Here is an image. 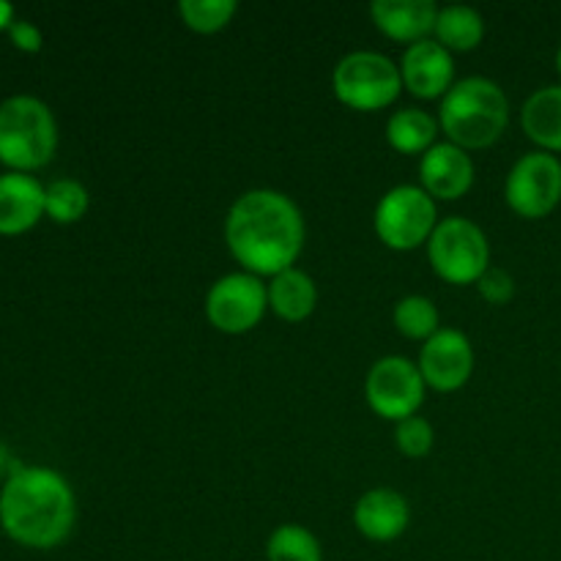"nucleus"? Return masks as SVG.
Wrapping results in <instances>:
<instances>
[{
  "label": "nucleus",
  "mask_w": 561,
  "mask_h": 561,
  "mask_svg": "<svg viewBox=\"0 0 561 561\" xmlns=\"http://www.w3.org/2000/svg\"><path fill=\"white\" fill-rule=\"evenodd\" d=\"M394 444L405 458H425L431 455L433 444H436V431L425 416L414 414L409 420L394 422Z\"/></svg>",
  "instance_id": "25"
},
{
  "label": "nucleus",
  "mask_w": 561,
  "mask_h": 561,
  "mask_svg": "<svg viewBox=\"0 0 561 561\" xmlns=\"http://www.w3.org/2000/svg\"><path fill=\"white\" fill-rule=\"evenodd\" d=\"M334 96L351 110L376 113L389 107L403 91L400 66L383 53L373 49H354L337 60L332 75Z\"/></svg>",
  "instance_id": "5"
},
{
  "label": "nucleus",
  "mask_w": 561,
  "mask_h": 561,
  "mask_svg": "<svg viewBox=\"0 0 561 561\" xmlns=\"http://www.w3.org/2000/svg\"><path fill=\"white\" fill-rule=\"evenodd\" d=\"M394 329L409 340H431L438 332V310L427 296L411 294L400 299L392 310Z\"/></svg>",
  "instance_id": "23"
},
{
  "label": "nucleus",
  "mask_w": 561,
  "mask_h": 561,
  "mask_svg": "<svg viewBox=\"0 0 561 561\" xmlns=\"http://www.w3.org/2000/svg\"><path fill=\"white\" fill-rule=\"evenodd\" d=\"M433 33H436V42L449 53H471L485 38V20L471 5L453 3L438 9L436 31Z\"/></svg>",
  "instance_id": "20"
},
{
  "label": "nucleus",
  "mask_w": 561,
  "mask_h": 561,
  "mask_svg": "<svg viewBox=\"0 0 561 561\" xmlns=\"http://www.w3.org/2000/svg\"><path fill=\"white\" fill-rule=\"evenodd\" d=\"M58 151V121L47 102L14 93L0 102V164L11 173H33Z\"/></svg>",
  "instance_id": "4"
},
{
  "label": "nucleus",
  "mask_w": 561,
  "mask_h": 561,
  "mask_svg": "<svg viewBox=\"0 0 561 561\" xmlns=\"http://www.w3.org/2000/svg\"><path fill=\"white\" fill-rule=\"evenodd\" d=\"M438 131H442L438 121L422 107H403L387 121V142L405 157H414V153L422 157L431 151L438 142Z\"/></svg>",
  "instance_id": "19"
},
{
  "label": "nucleus",
  "mask_w": 561,
  "mask_h": 561,
  "mask_svg": "<svg viewBox=\"0 0 561 561\" xmlns=\"http://www.w3.org/2000/svg\"><path fill=\"white\" fill-rule=\"evenodd\" d=\"M305 217L285 192L250 190L225 217V241L244 272L277 277L294 268L305 250Z\"/></svg>",
  "instance_id": "1"
},
{
  "label": "nucleus",
  "mask_w": 561,
  "mask_h": 561,
  "mask_svg": "<svg viewBox=\"0 0 561 561\" xmlns=\"http://www.w3.org/2000/svg\"><path fill=\"white\" fill-rule=\"evenodd\" d=\"M9 42L14 44L20 53H27V55L42 53V47H44L42 31H38V27L33 25L31 20H14V22H11Z\"/></svg>",
  "instance_id": "27"
},
{
  "label": "nucleus",
  "mask_w": 561,
  "mask_h": 561,
  "mask_svg": "<svg viewBox=\"0 0 561 561\" xmlns=\"http://www.w3.org/2000/svg\"><path fill=\"white\" fill-rule=\"evenodd\" d=\"M520 126L540 151L561 153V85L537 88L520 110Z\"/></svg>",
  "instance_id": "17"
},
{
  "label": "nucleus",
  "mask_w": 561,
  "mask_h": 561,
  "mask_svg": "<svg viewBox=\"0 0 561 561\" xmlns=\"http://www.w3.org/2000/svg\"><path fill=\"white\" fill-rule=\"evenodd\" d=\"M370 16L383 36L411 47L431 38L436 31L438 5L433 0H376L370 5Z\"/></svg>",
  "instance_id": "16"
},
{
  "label": "nucleus",
  "mask_w": 561,
  "mask_h": 561,
  "mask_svg": "<svg viewBox=\"0 0 561 561\" xmlns=\"http://www.w3.org/2000/svg\"><path fill=\"white\" fill-rule=\"evenodd\" d=\"M422 190L433 201H458L474 184V159L455 142H436L420 159Z\"/></svg>",
  "instance_id": "13"
},
{
  "label": "nucleus",
  "mask_w": 561,
  "mask_h": 561,
  "mask_svg": "<svg viewBox=\"0 0 561 561\" xmlns=\"http://www.w3.org/2000/svg\"><path fill=\"white\" fill-rule=\"evenodd\" d=\"M507 206L524 219H542L561 203V162L557 153H524L504 184Z\"/></svg>",
  "instance_id": "10"
},
{
  "label": "nucleus",
  "mask_w": 561,
  "mask_h": 561,
  "mask_svg": "<svg viewBox=\"0 0 561 561\" xmlns=\"http://www.w3.org/2000/svg\"><path fill=\"white\" fill-rule=\"evenodd\" d=\"M477 288H480V296L491 305H507L515 296V279L513 274L504 272V268L491 266L480 279H477Z\"/></svg>",
  "instance_id": "26"
},
{
  "label": "nucleus",
  "mask_w": 561,
  "mask_h": 561,
  "mask_svg": "<svg viewBox=\"0 0 561 561\" xmlns=\"http://www.w3.org/2000/svg\"><path fill=\"white\" fill-rule=\"evenodd\" d=\"M442 222L436 211V201L427 195L422 186L414 184H400L392 186L387 195L378 201L376 217V233L389 250L409 252L416 247L431 241L433 230Z\"/></svg>",
  "instance_id": "7"
},
{
  "label": "nucleus",
  "mask_w": 561,
  "mask_h": 561,
  "mask_svg": "<svg viewBox=\"0 0 561 561\" xmlns=\"http://www.w3.org/2000/svg\"><path fill=\"white\" fill-rule=\"evenodd\" d=\"M239 11L236 0H181L179 14L190 31L203 33H219L222 27L230 25V20Z\"/></svg>",
  "instance_id": "24"
},
{
  "label": "nucleus",
  "mask_w": 561,
  "mask_h": 561,
  "mask_svg": "<svg viewBox=\"0 0 561 561\" xmlns=\"http://www.w3.org/2000/svg\"><path fill=\"white\" fill-rule=\"evenodd\" d=\"M91 195L77 179H55L44 186V217L55 225H75L85 217Z\"/></svg>",
  "instance_id": "21"
},
{
  "label": "nucleus",
  "mask_w": 561,
  "mask_h": 561,
  "mask_svg": "<svg viewBox=\"0 0 561 561\" xmlns=\"http://www.w3.org/2000/svg\"><path fill=\"white\" fill-rule=\"evenodd\" d=\"M22 463H16L14 460V455H11V449L5 447L3 442H0V485H3L5 480H9L11 474H14L16 469H20Z\"/></svg>",
  "instance_id": "28"
},
{
  "label": "nucleus",
  "mask_w": 561,
  "mask_h": 561,
  "mask_svg": "<svg viewBox=\"0 0 561 561\" xmlns=\"http://www.w3.org/2000/svg\"><path fill=\"white\" fill-rule=\"evenodd\" d=\"M422 378L436 392H458L474 373V348L471 340L458 329H438L420 351Z\"/></svg>",
  "instance_id": "11"
},
{
  "label": "nucleus",
  "mask_w": 561,
  "mask_h": 561,
  "mask_svg": "<svg viewBox=\"0 0 561 561\" xmlns=\"http://www.w3.org/2000/svg\"><path fill=\"white\" fill-rule=\"evenodd\" d=\"M268 310V290L261 277L233 272L219 277L206 294V318L217 332L247 334L263 321Z\"/></svg>",
  "instance_id": "8"
},
{
  "label": "nucleus",
  "mask_w": 561,
  "mask_h": 561,
  "mask_svg": "<svg viewBox=\"0 0 561 561\" xmlns=\"http://www.w3.org/2000/svg\"><path fill=\"white\" fill-rule=\"evenodd\" d=\"M44 217V186L31 173H0V236H22Z\"/></svg>",
  "instance_id": "15"
},
{
  "label": "nucleus",
  "mask_w": 561,
  "mask_h": 561,
  "mask_svg": "<svg viewBox=\"0 0 561 561\" xmlns=\"http://www.w3.org/2000/svg\"><path fill=\"white\" fill-rule=\"evenodd\" d=\"M77 524V499L69 480L47 466H20L0 485V529L31 551L64 546Z\"/></svg>",
  "instance_id": "2"
},
{
  "label": "nucleus",
  "mask_w": 561,
  "mask_h": 561,
  "mask_svg": "<svg viewBox=\"0 0 561 561\" xmlns=\"http://www.w3.org/2000/svg\"><path fill=\"white\" fill-rule=\"evenodd\" d=\"M425 378L420 367L405 356H383L370 367L365 378L367 405L381 420H409L425 403Z\"/></svg>",
  "instance_id": "9"
},
{
  "label": "nucleus",
  "mask_w": 561,
  "mask_h": 561,
  "mask_svg": "<svg viewBox=\"0 0 561 561\" xmlns=\"http://www.w3.org/2000/svg\"><path fill=\"white\" fill-rule=\"evenodd\" d=\"M403 88L416 99H444L455 85V60L436 38H425L405 47L400 60Z\"/></svg>",
  "instance_id": "12"
},
{
  "label": "nucleus",
  "mask_w": 561,
  "mask_h": 561,
  "mask_svg": "<svg viewBox=\"0 0 561 561\" xmlns=\"http://www.w3.org/2000/svg\"><path fill=\"white\" fill-rule=\"evenodd\" d=\"M557 69H559V75H561V47L557 49Z\"/></svg>",
  "instance_id": "30"
},
{
  "label": "nucleus",
  "mask_w": 561,
  "mask_h": 561,
  "mask_svg": "<svg viewBox=\"0 0 561 561\" xmlns=\"http://www.w3.org/2000/svg\"><path fill=\"white\" fill-rule=\"evenodd\" d=\"M14 20H16L14 5H9V3H3V0H0V33H9L11 22H14Z\"/></svg>",
  "instance_id": "29"
},
{
  "label": "nucleus",
  "mask_w": 561,
  "mask_h": 561,
  "mask_svg": "<svg viewBox=\"0 0 561 561\" xmlns=\"http://www.w3.org/2000/svg\"><path fill=\"white\" fill-rule=\"evenodd\" d=\"M510 124V99L491 77L455 80L438 110V126L463 151L493 146Z\"/></svg>",
  "instance_id": "3"
},
{
  "label": "nucleus",
  "mask_w": 561,
  "mask_h": 561,
  "mask_svg": "<svg viewBox=\"0 0 561 561\" xmlns=\"http://www.w3.org/2000/svg\"><path fill=\"white\" fill-rule=\"evenodd\" d=\"M268 561H323V548L310 529L299 524H283L268 535Z\"/></svg>",
  "instance_id": "22"
},
{
  "label": "nucleus",
  "mask_w": 561,
  "mask_h": 561,
  "mask_svg": "<svg viewBox=\"0 0 561 561\" xmlns=\"http://www.w3.org/2000/svg\"><path fill=\"white\" fill-rule=\"evenodd\" d=\"M268 290V310L288 323H299L316 312L318 288L316 279L301 268H288V272L272 277L266 285Z\"/></svg>",
  "instance_id": "18"
},
{
  "label": "nucleus",
  "mask_w": 561,
  "mask_h": 561,
  "mask_svg": "<svg viewBox=\"0 0 561 561\" xmlns=\"http://www.w3.org/2000/svg\"><path fill=\"white\" fill-rule=\"evenodd\" d=\"M427 257L444 283L477 285V279L491 268V244L477 222L447 217L436 225L427 241Z\"/></svg>",
  "instance_id": "6"
},
{
  "label": "nucleus",
  "mask_w": 561,
  "mask_h": 561,
  "mask_svg": "<svg viewBox=\"0 0 561 561\" xmlns=\"http://www.w3.org/2000/svg\"><path fill=\"white\" fill-rule=\"evenodd\" d=\"M354 524L373 542H392L409 529L411 507L403 493L392 488H373L362 493L354 507Z\"/></svg>",
  "instance_id": "14"
}]
</instances>
